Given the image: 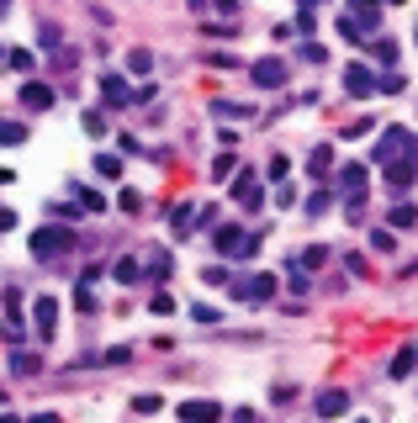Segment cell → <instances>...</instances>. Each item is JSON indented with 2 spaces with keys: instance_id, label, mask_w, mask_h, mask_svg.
<instances>
[{
  "instance_id": "1",
  "label": "cell",
  "mask_w": 418,
  "mask_h": 423,
  "mask_svg": "<svg viewBox=\"0 0 418 423\" xmlns=\"http://www.w3.org/2000/svg\"><path fill=\"white\" fill-rule=\"evenodd\" d=\"M74 249H80V238H74V228H64V222H48V228L32 233L37 259H59V254H74Z\"/></svg>"
},
{
  "instance_id": "2",
  "label": "cell",
  "mask_w": 418,
  "mask_h": 423,
  "mask_svg": "<svg viewBox=\"0 0 418 423\" xmlns=\"http://www.w3.org/2000/svg\"><path fill=\"white\" fill-rule=\"evenodd\" d=\"M392 159H418V133L413 127H382V138H376V164H392Z\"/></svg>"
},
{
  "instance_id": "3",
  "label": "cell",
  "mask_w": 418,
  "mask_h": 423,
  "mask_svg": "<svg viewBox=\"0 0 418 423\" xmlns=\"http://www.w3.org/2000/svg\"><path fill=\"white\" fill-rule=\"evenodd\" d=\"M365 185H370L365 164H339V196H344V206H365Z\"/></svg>"
},
{
  "instance_id": "4",
  "label": "cell",
  "mask_w": 418,
  "mask_h": 423,
  "mask_svg": "<svg viewBox=\"0 0 418 423\" xmlns=\"http://www.w3.org/2000/svg\"><path fill=\"white\" fill-rule=\"evenodd\" d=\"M212 243H217V254H254V243H260V238H249L244 228H233V222H223V228L212 233Z\"/></svg>"
},
{
  "instance_id": "5",
  "label": "cell",
  "mask_w": 418,
  "mask_h": 423,
  "mask_svg": "<svg viewBox=\"0 0 418 423\" xmlns=\"http://www.w3.org/2000/svg\"><path fill=\"white\" fill-rule=\"evenodd\" d=\"M344 90H349L355 101L376 96V69H365V64H344Z\"/></svg>"
},
{
  "instance_id": "6",
  "label": "cell",
  "mask_w": 418,
  "mask_h": 423,
  "mask_svg": "<svg viewBox=\"0 0 418 423\" xmlns=\"http://www.w3.org/2000/svg\"><path fill=\"white\" fill-rule=\"evenodd\" d=\"M32 328H37L43 344L53 338V328H59V302H53V296H37V302H32Z\"/></svg>"
},
{
  "instance_id": "7",
  "label": "cell",
  "mask_w": 418,
  "mask_h": 423,
  "mask_svg": "<svg viewBox=\"0 0 418 423\" xmlns=\"http://www.w3.org/2000/svg\"><path fill=\"white\" fill-rule=\"evenodd\" d=\"M254 85H260V90H281V85H286V64L281 59H254Z\"/></svg>"
},
{
  "instance_id": "8",
  "label": "cell",
  "mask_w": 418,
  "mask_h": 423,
  "mask_svg": "<svg viewBox=\"0 0 418 423\" xmlns=\"http://www.w3.org/2000/svg\"><path fill=\"white\" fill-rule=\"evenodd\" d=\"M233 201H239V206H254V212H260L265 185H260V175H254V169H244L239 180H233Z\"/></svg>"
},
{
  "instance_id": "9",
  "label": "cell",
  "mask_w": 418,
  "mask_h": 423,
  "mask_svg": "<svg viewBox=\"0 0 418 423\" xmlns=\"http://www.w3.org/2000/svg\"><path fill=\"white\" fill-rule=\"evenodd\" d=\"M386 169V185L392 191H407V185L418 180V159H392V164H382Z\"/></svg>"
},
{
  "instance_id": "10",
  "label": "cell",
  "mask_w": 418,
  "mask_h": 423,
  "mask_svg": "<svg viewBox=\"0 0 418 423\" xmlns=\"http://www.w3.org/2000/svg\"><path fill=\"white\" fill-rule=\"evenodd\" d=\"M312 408H318V418H339V413H349V392H339V387H323Z\"/></svg>"
},
{
  "instance_id": "11",
  "label": "cell",
  "mask_w": 418,
  "mask_h": 423,
  "mask_svg": "<svg viewBox=\"0 0 418 423\" xmlns=\"http://www.w3.org/2000/svg\"><path fill=\"white\" fill-rule=\"evenodd\" d=\"M101 96H106V106H127V101H138V90H132L122 74H106V80H101Z\"/></svg>"
},
{
  "instance_id": "12",
  "label": "cell",
  "mask_w": 418,
  "mask_h": 423,
  "mask_svg": "<svg viewBox=\"0 0 418 423\" xmlns=\"http://www.w3.org/2000/svg\"><path fill=\"white\" fill-rule=\"evenodd\" d=\"M22 106H27V111H48V106H53V90H48V85H37V80L22 85Z\"/></svg>"
},
{
  "instance_id": "13",
  "label": "cell",
  "mask_w": 418,
  "mask_h": 423,
  "mask_svg": "<svg viewBox=\"0 0 418 423\" xmlns=\"http://www.w3.org/2000/svg\"><path fill=\"white\" fill-rule=\"evenodd\" d=\"M328 169H334V148H328V143H318V148L307 154V175H312V180H323Z\"/></svg>"
},
{
  "instance_id": "14",
  "label": "cell",
  "mask_w": 418,
  "mask_h": 423,
  "mask_svg": "<svg viewBox=\"0 0 418 423\" xmlns=\"http://www.w3.org/2000/svg\"><path fill=\"white\" fill-rule=\"evenodd\" d=\"M413 365H418V350H413V344H403V350L392 354V381H407V375H413Z\"/></svg>"
},
{
  "instance_id": "15",
  "label": "cell",
  "mask_w": 418,
  "mask_h": 423,
  "mask_svg": "<svg viewBox=\"0 0 418 423\" xmlns=\"http://www.w3.org/2000/svg\"><path fill=\"white\" fill-rule=\"evenodd\" d=\"M217 402H207V397H191V402H180V418H217Z\"/></svg>"
},
{
  "instance_id": "16",
  "label": "cell",
  "mask_w": 418,
  "mask_h": 423,
  "mask_svg": "<svg viewBox=\"0 0 418 423\" xmlns=\"http://www.w3.org/2000/svg\"><path fill=\"white\" fill-rule=\"evenodd\" d=\"M265 296H275V275H254L244 286V302H265Z\"/></svg>"
},
{
  "instance_id": "17",
  "label": "cell",
  "mask_w": 418,
  "mask_h": 423,
  "mask_svg": "<svg viewBox=\"0 0 418 423\" xmlns=\"http://www.w3.org/2000/svg\"><path fill=\"white\" fill-rule=\"evenodd\" d=\"M191 212H196V206H186V201H180V206H169L165 217H169V228H175V233H191V228H196V217H191Z\"/></svg>"
},
{
  "instance_id": "18",
  "label": "cell",
  "mask_w": 418,
  "mask_h": 423,
  "mask_svg": "<svg viewBox=\"0 0 418 423\" xmlns=\"http://www.w3.org/2000/svg\"><path fill=\"white\" fill-rule=\"evenodd\" d=\"M37 371H43V360H37V354H27V350L11 354V375H37Z\"/></svg>"
},
{
  "instance_id": "19",
  "label": "cell",
  "mask_w": 418,
  "mask_h": 423,
  "mask_svg": "<svg viewBox=\"0 0 418 423\" xmlns=\"http://www.w3.org/2000/svg\"><path fill=\"white\" fill-rule=\"evenodd\" d=\"M334 201H339V191H312V196H307V217H323Z\"/></svg>"
},
{
  "instance_id": "20",
  "label": "cell",
  "mask_w": 418,
  "mask_h": 423,
  "mask_svg": "<svg viewBox=\"0 0 418 423\" xmlns=\"http://www.w3.org/2000/svg\"><path fill=\"white\" fill-rule=\"evenodd\" d=\"M11 143H27V127L6 117V122H0V148H11Z\"/></svg>"
},
{
  "instance_id": "21",
  "label": "cell",
  "mask_w": 418,
  "mask_h": 423,
  "mask_svg": "<svg viewBox=\"0 0 418 423\" xmlns=\"http://www.w3.org/2000/svg\"><path fill=\"white\" fill-rule=\"evenodd\" d=\"M74 201H80V212H85V217H90V212H106V201H101V191H85V185L74 191Z\"/></svg>"
},
{
  "instance_id": "22",
  "label": "cell",
  "mask_w": 418,
  "mask_h": 423,
  "mask_svg": "<svg viewBox=\"0 0 418 423\" xmlns=\"http://www.w3.org/2000/svg\"><path fill=\"white\" fill-rule=\"evenodd\" d=\"M386 217H392V228H413V222H418V206H407V201H397L392 212H386Z\"/></svg>"
},
{
  "instance_id": "23",
  "label": "cell",
  "mask_w": 418,
  "mask_h": 423,
  "mask_svg": "<svg viewBox=\"0 0 418 423\" xmlns=\"http://www.w3.org/2000/svg\"><path fill=\"white\" fill-rule=\"evenodd\" d=\"M96 175H101V180H117V175H122V159L117 154H96Z\"/></svg>"
},
{
  "instance_id": "24",
  "label": "cell",
  "mask_w": 418,
  "mask_h": 423,
  "mask_svg": "<svg viewBox=\"0 0 418 423\" xmlns=\"http://www.w3.org/2000/svg\"><path fill=\"white\" fill-rule=\"evenodd\" d=\"M370 249H376V254H397V233L392 228H376V233H370Z\"/></svg>"
},
{
  "instance_id": "25",
  "label": "cell",
  "mask_w": 418,
  "mask_h": 423,
  "mask_svg": "<svg viewBox=\"0 0 418 423\" xmlns=\"http://www.w3.org/2000/svg\"><path fill=\"white\" fill-rule=\"evenodd\" d=\"M80 127H85L90 138H101V133H106V111H96V106H90V111L80 117Z\"/></svg>"
},
{
  "instance_id": "26",
  "label": "cell",
  "mask_w": 418,
  "mask_h": 423,
  "mask_svg": "<svg viewBox=\"0 0 418 423\" xmlns=\"http://www.w3.org/2000/svg\"><path fill=\"white\" fill-rule=\"evenodd\" d=\"M74 313H96V296H90V280H80V286H74Z\"/></svg>"
},
{
  "instance_id": "27",
  "label": "cell",
  "mask_w": 418,
  "mask_h": 423,
  "mask_svg": "<svg viewBox=\"0 0 418 423\" xmlns=\"http://www.w3.org/2000/svg\"><path fill=\"white\" fill-rule=\"evenodd\" d=\"M403 74H392V69H386V74H376V90H382V96H403Z\"/></svg>"
},
{
  "instance_id": "28",
  "label": "cell",
  "mask_w": 418,
  "mask_h": 423,
  "mask_svg": "<svg viewBox=\"0 0 418 423\" xmlns=\"http://www.w3.org/2000/svg\"><path fill=\"white\" fill-rule=\"evenodd\" d=\"M370 53H376V59H382L386 69L397 64V43H392V37H376V43H370Z\"/></svg>"
},
{
  "instance_id": "29",
  "label": "cell",
  "mask_w": 418,
  "mask_h": 423,
  "mask_svg": "<svg viewBox=\"0 0 418 423\" xmlns=\"http://www.w3.org/2000/svg\"><path fill=\"white\" fill-rule=\"evenodd\" d=\"M233 169H239V164H233V154H217L212 159V180H233Z\"/></svg>"
},
{
  "instance_id": "30",
  "label": "cell",
  "mask_w": 418,
  "mask_h": 423,
  "mask_svg": "<svg viewBox=\"0 0 418 423\" xmlns=\"http://www.w3.org/2000/svg\"><path fill=\"white\" fill-rule=\"evenodd\" d=\"M323 259H328V249H323V243H307V249H302V270H318Z\"/></svg>"
},
{
  "instance_id": "31",
  "label": "cell",
  "mask_w": 418,
  "mask_h": 423,
  "mask_svg": "<svg viewBox=\"0 0 418 423\" xmlns=\"http://www.w3.org/2000/svg\"><path fill=\"white\" fill-rule=\"evenodd\" d=\"M111 275H117V280H138V275H144V265H138V259H117Z\"/></svg>"
},
{
  "instance_id": "32",
  "label": "cell",
  "mask_w": 418,
  "mask_h": 423,
  "mask_svg": "<svg viewBox=\"0 0 418 423\" xmlns=\"http://www.w3.org/2000/svg\"><path fill=\"white\" fill-rule=\"evenodd\" d=\"M148 64H154V53H148V48H132L127 53V69L132 74H148Z\"/></svg>"
},
{
  "instance_id": "33",
  "label": "cell",
  "mask_w": 418,
  "mask_h": 423,
  "mask_svg": "<svg viewBox=\"0 0 418 423\" xmlns=\"http://www.w3.org/2000/svg\"><path fill=\"white\" fill-rule=\"evenodd\" d=\"M360 32H365V27H360L355 16H339V37H344V43H360Z\"/></svg>"
},
{
  "instance_id": "34",
  "label": "cell",
  "mask_w": 418,
  "mask_h": 423,
  "mask_svg": "<svg viewBox=\"0 0 418 423\" xmlns=\"http://www.w3.org/2000/svg\"><path fill=\"white\" fill-rule=\"evenodd\" d=\"M148 313H154V317H165V313H175V296H169V291H159L154 302H148Z\"/></svg>"
},
{
  "instance_id": "35",
  "label": "cell",
  "mask_w": 418,
  "mask_h": 423,
  "mask_svg": "<svg viewBox=\"0 0 418 423\" xmlns=\"http://www.w3.org/2000/svg\"><path fill=\"white\" fill-rule=\"evenodd\" d=\"M286 280H291V291H297V296H302V291H307V270H297V259H291V265H286Z\"/></svg>"
},
{
  "instance_id": "36",
  "label": "cell",
  "mask_w": 418,
  "mask_h": 423,
  "mask_svg": "<svg viewBox=\"0 0 418 423\" xmlns=\"http://www.w3.org/2000/svg\"><path fill=\"white\" fill-rule=\"evenodd\" d=\"M37 43H43V48H53V43H59V27L43 22V27H37Z\"/></svg>"
},
{
  "instance_id": "37",
  "label": "cell",
  "mask_w": 418,
  "mask_h": 423,
  "mask_svg": "<svg viewBox=\"0 0 418 423\" xmlns=\"http://www.w3.org/2000/svg\"><path fill=\"white\" fill-rule=\"evenodd\" d=\"M265 175H270V180H286V175H291V164H286V159H281V154H275V159H270V169H265Z\"/></svg>"
},
{
  "instance_id": "38",
  "label": "cell",
  "mask_w": 418,
  "mask_h": 423,
  "mask_svg": "<svg viewBox=\"0 0 418 423\" xmlns=\"http://www.w3.org/2000/svg\"><path fill=\"white\" fill-rule=\"evenodd\" d=\"M370 127H376V122H365V117H360V122H349V127H339V133H344V138H365Z\"/></svg>"
},
{
  "instance_id": "39",
  "label": "cell",
  "mask_w": 418,
  "mask_h": 423,
  "mask_svg": "<svg viewBox=\"0 0 418 423\" xmlns=\"http://www.w3.org/2000/svg\"><path fill=\"white\" fill-rule=\"evenodd\" d=\"M148 275H169V254H148Z\"/></svg>"
},
{
  "instance_id": "40",
  "label": "cell",
  "mask_w": 418,
  "mask_h": 423,
  "mask_svg": "<svg viewBox=\"0 0 418 423\" xmlns=\"http://www.w3.org/2000/svg\"><path fill=\"white\" fill-rule=\"evenodd\" d=\"M6 64H11V69H32V53L16 48V53H6Z\"/></svg>"
},
{
  "instance_id": "41",
  "label": "cell",
  "mask_w": 418,
  "mask_h": 423,
  "mask_svg": "<svg viewBox=\"0 0 418 423\" xmlns=\"http://www.w3.org/2000/svg\"><path fill=\"white\" fill-rule=\"evenodd\" d=\"M117 206H122V212H138V206H144V196H138V191H122Z\"/></svg>"
},
{
  "instance_id": "42",
  "label": "cell",
  "mask_w": 418,
  "mask_h": 423,
  "mask_svg": "<svg viewBox=\"0 0 418 423\" xmlns=\"http://www.w3.org/2000/svg\"><path fill=\"white\" fill-rule=\"evenodd\" d=\"M202 280H207V286H223L228 270H223V265H207V270H202Z\"/></svg>"
},
{
  "instance_id": "43",
  "label": "cell",
  "mask_w": 418,
  "mask_h": 423,
  "mask_svg": "<svg viewBox=\"0 0 418 423\" xmlns=\"http://www.w3.org/2000/svg\"><path fill=\"white\" fill-rule=\"evenodd\" d=\"M191 317H196V323H217V313H212L207 302H196V307H191Z\"/></svg>"
},
{
  "instance_id": "44",
  "label": "cell",
  "mask_w": 418,
  "mask_h": 423,
  "mask_svg": "<svg viewBox=\"0 0 418 423\" xmlns=\"http://www.w3.org/2000/svg\"><path fill=\"white\" fill-rule=\"evenodd\" d=\"M132 408H138V413H159V397H154V392H144V397L132 402Z\"/></svg>"
},
{
  "instance_id": "45",
  "label": "cell",
  "mask_w": 418,
  "mask_h": 423,
  "mask_svg": "<svg viewBox=\"0 0 418 423\" xmlns=\"http://www.w3.org/2000/svg\"><path fill=\"white\" fill-rule=\"evenodd\" d=\"M16 228V212H11V206H0V233H11Z\"/></svg>"
},
{
  "instance_id": "46",
  "label": "cell",
  "mask_w": 418,
  "mask_h": 423,
  "mask_svg": "<svg viewBox=\"0 0 418 423\" xmlns=\"http://www.w3.org/2000/svg\"><path fill=\"white\" fill-rule=\"evenodd\" d=\"M212 11H223V16H233V11H239V0H212Z\"/></svg>"
},
{
  "instance_id": "47",
  "label": "cell",
  "mask_w": 418,
  "mask_h": 423,
  "mask_svg": "<svg viewBox=\"0 0 418 423\" xmlns=\"http://www.w3.org/2000/svg\"><path fill=\"white\" fill-rule=\"evenodd\" d=\"M349 11H365V6H382V0H344Z\"/></svg>"
},
{
  "instance_id": "48",
  "label": "cell",
  "mask_w": 418,
  "mask_h": 423,
  "mask_svg": "<svg viewBox=\"0 0 418 423\" xmlns=\"http://www.w3.org/2000/svg\"><path fill=\"white\" fill-rule=\"evenodd\" d=\"M6 11H11V0H0V16H6Z\"/></svg>"
},
{
  "instance_id": "49",
  "label": "cell",
  "mask_w": 418,
  "mask_h": 423,
  "mask_svg": "<svg viewBox=\"0 0 418 423\" xmlns=\"http://www.w3.org/2000/svg\"><path fill=\"white\" fill-rule=\"evenodd\" d=\"M0 64H6V43H0Z\"/></svg>"
},
{
  "instance_id": "50",
  "label": "cell",
  "mask_w": 418,
  "mask_h": 423,
  "mask_svg": "<svg viewBox=\"0 0 418 423\" xmlns=\"http://www.w3.org/2000/svg\"><path fill=\"white\" fill-rule=\"evenodd\" d=\"M386 6H403V0H386Z\"/></svg>"
},
{
  "instance_id": "51",
  "label": "cell",
  "mask_w": 418,
  "mask_h": 423,
  "mask_svg": "<svg viewBox=\"0 0 418 423\" xmlns=\"http://www.w3.org/2000/svg\"><path fill=\"white\" fill-rule=\"evenodd\" d=\"M0 408H6V392H0Z\"/></svg>"
},
{
  "instance_id": "52",
  "label": "cell",
  "mask_w": 418,
  "mask_h": 423,
  "mask_svg": "<svg viewBox=\"0 0 418 423\" xmlns=\"http://www.w3.org/2000/svg\"><path fill=\"white\" fill-rule=\"evenodd\" d=\"M413 37H418V32H413Z\"/></svg>"
}]
</instances>
